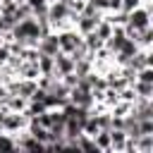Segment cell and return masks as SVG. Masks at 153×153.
<instances>
[{
  "instance_id": "6da1fadb",
  "label": "cell",
  "mask_w": 153,
  "mask_h": 153,
  "mask_svg": "<svg viewBox=\"0 0 153 153\" xmlns=\"http://www.w3.org/2000/svg\"><path fill=\"white\" fill-rule=\"evenodd\" d=\"M146 26H153V7L139 5L131 12H127V24H124V36L127 38H134L136 31H141Z\"/></svg>"
},
{
  "instance_id": "7a4b0ae2",
  "label": "cell",
  "mask_w": 153,
  "mask_h": 153,
  "mask_svg": "<svg viewBox=\"0 0 153 153\" xmlns=\"http://www.w3.org/2000/svg\"><path fill=\"white\" fill-rule=\"evenodd\" d=\"M10 31H12L14 41H19L22 45H36L38 38H41V26H38V22H36L33 17H24V19H19Z\"/></svg>"
},
{
  "instance_id": "3957f363",
  "label": "cell",
  "mask_w": 153,
  "mask_h": 153,
  "mask_svg": "<svg viewBox=\"0 0 153 153\" xmlns=\"http://www.w3.org/2000/svg\"><path fill=\"white\" fill-rule=\"evenodd\" d=\"M55 36H57V48H60V53H72L76 45L84 43V36H81L74 26L60 29V31H55Z\"/></svg>"
},
{
  "instance_id": "277c9868",
  "label": "cell",
  "mask_w": 153,
  "mask_h": 153,
  "mask_svg": "<svg viewBox=\"0 0 153 153\" xmlns=\"http://www.w3.org/2000/svg\"><path fill=\"white\" fill-rule=\"evenodd\" d=\"M14 141H17V151H33V153H41L45 151V143H41L36 136H31L26 129L17 131L14 134Z\"/></svg>"
},
{
  "instance_id": "5b68a950",
  "label": "cell",
  "mask_w": 153,
  "mask_h": 153,
  "mask_svg": "<svg viewBox=\"0 0 153 153\" xmlns=\"http://www.w3.org/2000/svg\"><path fill=\"white\" fill-rule=\"evenodd\" d=\"M26 124H29V117L24 115V112H5V120H2V129L7 131V134H17V131H22V129H26Z\"/></svg>"
},
{
  "instance_id": "8992f818",
  "label": "cell",
  "mask_w": 153,
  "mask_h": 153,
  "mask_svg": "<svg viewBox=\"0 0 153 153\" xmlns=\"http://www.w3.org/2000/svg\"><path fill=\"white\" fill-rule=\"evenodd\" d=\"M36 48H38V53H41V55H57V53H60V48H57V36H55V31L43 33V36L38 38Z\"/></svg>"
},
{
  "instance_id": "52a82bcc",
  "label": "cell",
  "mask_w": 153,
  "mask_h": 153,
  "mask_svg": "<svg viewBox=\"0 0 153 153\" xmlns=\"http://www.w3.org/2000/svg\"><path fill=\"white\" fill-rule=\"evenodd\" d=\"M53 60H55V76H62V74H69V72H74V60L67 55V53H57V55H53Z\"/></svg>"
},
{
  "instance_id": "ba28073f",
  "label": "cell",
  "mask_w": 153,
  "mask_h": 153,
  "mask_svg": "<svg viewBox=\"0 0 153 153\" xmlns=\"http://www.w3.org/2000/svg\"><path fill=\"white\" fill-rule=\"evenodd\" d=\"M17 76H22V79H38V76H41L38 65H36V62H26V60H22L19 67H17Z\"/></svg>"
},
{
  "instance_id": "9c48e42d",
  "label": "cell",
  "mask_w": 153,
  "mask_h": 153,
  "mask_svg": "<svg viewBox=\"0 0 153 153\" xmlns=\"http://www.w3.org/2000/svg\"><path fill=\"white\" fill-rule=\"evenodd\" d=\"M93 141H96V146H98L100 153H112V148H110V129H98L96 136H93Z\"/></svg>"
},
{
  "instance_id": "30bf717a",
  "label": "cell",
  "mask_w": 153,
  "mask_h": 153,
  "mask_svg": "<svg viewBox=\"0 0 153 153\" xmlns=\"http://www.w3.org/2000/svg\"><path fill=\"white\" fill-rule=\"evenodd\" d=\"M124 141H127L124 129H110V148H112V153H122Z\"/></svg>"
},
{
  "instance_id": "8fae6325",
  "label": "cell",
  "mask_w": 153,
  "mask_h": 153,
  "mask_svg": "<svg viewBox=\"0 0 153 153\" xmlns=\"http://www.w3.org/2000/svg\"><path fill=\"white\" fill-rule=\"evenodd\" d=\"M26 103H29L26 98H22V96H17V93H10L5 108H7V112H24V110H26Z\"/></svg>"
},
{
  "instance_id": "7c38bea8",
  "label": "cell",
  "mask_w": 153,
  "mask_h": 153,
  "mask_svg": "<svg viewBox=\"0 0 153 153\" xmlns=\"http://www.w3.org/2000/svg\"><path fill=\"white\" fill-rule=\"evenodd\" d=\"M84 45H86V50H88V53H93V50L103 48V45H105V41H103L96 31H88V33L84 36Z\"/></svg>"
},
{
  "instance_id": "4fadbf2b",
  "label": "cell",
  "mask_w": 153,
  "mask_h": 153,
  "mask_svg": "<svg viewBox=\"0 0 153 153\" xmlns=\"http://www.w3.org/2000/svg\"><path fill=\"white\" fill-rule=\"evenodd\" d=\"M36 65H38V72H41V74H53V72H55V60H53V55H38Z\"/></svg>"
},
{
  "instance_id": "5bb4252c",
  "label": "cell",
  "mask_w": 153,
  "mask_h": 153,
  "mask_svg": "<svg viewBox=\"0 0 153 153\" xmlns=\"http://www.w3.org/2000/svg\"><path fill=\"white\" fill-rule=\"evenodd\" d=\"M76 151H88V153H100V151H98V146H96V141H93L91 136H86V134H81V136H76Z\"/></svg>"
},
{
  "instance_id": "9a60e30c",
  "label": "cell",
  "mask_w": 153,
  "mask_h": 153,
  "mask_svg": "<svg viewBox=\"0 0 153 153\" xmlns=\"http://www.w3.org/2000/svg\"><path fill=\"white\" fill-rule=\"evenodd\" d=\"M136 153H153V134L136 136Z\"/></svg>"
},
{
  "instance_id": "2e32d148",
  "label": "cell",
  "mask_w": 153,
  "mask_h": 153,
  "mask_svg": "<svg viewBox=\"0 0 153 153\" xmlns=\"http://www.w3.org/2000/svg\"><path fill=\"white\" fill-rule=\"evenodd\" d=\"M26 7L31 10V17H45L48 10V0H24Z\"/></svg>"
},
{
  "instance_id": "e0dca14e",
  "label": "cell",
  "mask_w": 153,
  "mask_h": 153,
  "mask_svg": "<svg viewBox=\"0 0 153 153\" xmlns=\"http://www.w3.org/2000/svg\"><path fill=\"white\" fill-rule=\"evenodd\" d=\"M131 86H134V91H136V98H146V100H151V98H153V84L134 81Z\"/></svg>"
},
{
  "instance_id": "ac0fdd59",
  "label": "cell",
  "mask_w": 153,
  "mask_h": 153,
  "mask_svg": "<svg viewBox=\"0 0 153 153\" xmlns=\"http://www.w3.org/2000/svg\"><path fill=\"white\" fill-rule=\"evenodd\" d=\"M131 112V103H127V100H117L112 108H110V115L112 117H124V115H129Z\"/></svg>"
},
{
  "instance_id": "d6986e66",
  "label": "cell",
  "mask_w": 153,
  "mask_h": 153,
  "mask_svg": "<svg viewBox=\"0 0 153 153\" xmlns=\"http://www.w3.org/2000/svg\"><path fill=\"white\" fill-rule=\"evenodd\" d=\"M93 31H96V33H98V36L105 41V38H110V33H112V24H110V22L103 17V19L96 24V29H93Z\"/></svg>"
},
{
  "instance_id": "ffe728a7",
  "label": "cell",
  "mask_w": 153,
  "mask_h": 153,
  "mask_svg": "<svg viewBox=\"0 0 153 153\" xmlns=\"http://www.w3.org/2000/svg\"><path fill=\"white\" fill-rule=\"evenodd\" d=\"M2 151H17V141H14V136L7 134V131L0 134V153H2Z\"/></svg>"
},
{
  "instance_id": "44dd1931",
  "label": "cell",
  "mask_w": 153,
  "mask_h": 153,
  "mask_svg": "<svg viewBox=\"0 0 153 153\" xmlns=\"http://www.w3.org/2000/svg\"><path fill=\"white\" fill-rule=\"evenodd\" d=\"M136 81H146V84H153V65L136 69Z\"/></svg>"
},
{
  "instance_id": "7402d4cb",
  "label": "cell",
  "mask_w": 153,
  "mask_h": 153,
  "mask_svg": "<svg viewBox=\"0 0 153 153\" xmlns=\"http://www.w3.org/2000/svg\"><path fill=\"white\" fill-rule=\"evenodd\" d=\"M10 48H7V43H0V65H7V60H10Z\"/></svg>"
},
{
  "instance_id": "603a6c76",
  "label": "cell",
  "mask_w": 153,
  "mask_h": 153,
  "mask_svg": "<svg viewBox=\"0 0 153 153\" xmlns=\"http://www.w3.org/2000/svg\"><path fill=\"white\" fill-rule=\"evenodd\" d=\"M2 131H5V129H2V124H0V134H2Z\"/></svg>"
}]
</instances>
